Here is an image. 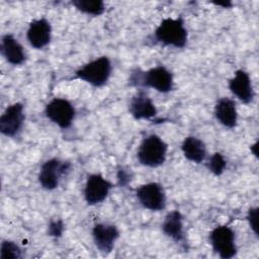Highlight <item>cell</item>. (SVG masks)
<instances>
[{
  "label": "cell",
  "mask_w": 259,
  "mask_h": 259,
  "mask_svg": "<svg viewBox=\"0 0 259 259\" xmlns=\"http://www.w3.org/2000/svg\"><path fill=\"white\" fill-rule=\"evenodd\" d=\"M131 85L144 86L155 89L161 93H168L173 90L174 81L172 73L164 66H157L146 72H133L130 78Z\"/></svg>",
  "instance_id": "6da1fadb"
},
{
  "label": "cell",
  "mask_w": 259,
  "mask_h": 259,
  "mask_svg": "<svg viewBox=\"0 0 259 259\" xmlns=\"http://www.w3.org/2000/svg\"><path fill=\"white\" fill-rule=\"evenodd\" d=\"M154 38L157 42L177 49L184 48L187 44L188 32L182 17L165 18L154 31Z\"/></svg>",
  "instance_id": "7a4b0ae2"
},
{
  "label": "cell",
  "mask_w": 259,
  "mask_h": 259,
  "mask_svg": "<svg viewBox=\"0 0 259 259\" xmlns=\"http://www.w3.org/2000/svg\"><path fill=\"white\" fill-rule=\"evenodd\" d=\"M167 151V144L159 136L152 134L141 142L137 152V158L142 165L156 168L164 164Z\"/></svg>",
  "instance_id": "3957f363"
},
{
  "label": "cell",
  "mask_w": 259,
  "mask_h": 259,
  "mask_svg": "<svg viewBox=\"0 0 259 259\" xmlns=\"http://www.w3.org/2000/svg\"><path fill=\"white\" fill-rule=\"evenodd\" d=\"M111 62L106 56L90 61L75 72V78L89 83L94 87L104 86L111 75Z\"/></svg>",
  "instance_id": "277c9868"
},
{
  "label": "cell",
  "mask_w": 259,
  "mask_h": 259,
  "mask_svg": "<svg viewBox=\"0 0 259 259\" xmlns=\"http://www.w3.org/2000/svg\"><path fill=\"white\" fill-rule=\"evenodd\" d=\"M71 164L58 158L47 160L40 167L38 172L39 185L46 190H54L59 186L63 176L69 172Z\"/></svg>",
  "instance_id": "5b68a950"
},
{
  "label": "cell",
  "mask_w": 259,
  "mask_h": 259,
  "mask_svg": "<svg viewBox=\"0 0 259 259\" xmlns=\"http://www.w3.org/2000/svg\"><path fill=\"white\" fill-rule=\"evenodd\" d=\"M212 250L223 259H231L237 254L235 233L228 226L215 227L209 234Z\"/></svg>",
  "instance_id": "8992f818"
},
{
  "label": "cell",
  "mask_w": 259,
  "mask_h": 259,
  "mask_svg": "<svg viewBox=\"0 0 259 259\" xmlns=\"http://www.w3.org/2000/svg\"><path fill=\"white\" fill-rule=\"evenodd\" d=\"M75 108L72 103L65 99L56 97L53 98L45 108L46 116L59 127L69 128L75 118Z\"/></svg>",
  "instance_id": "52a82bcc"
},
{
  "label": "cell",
  "mask_w": 259,
  "mask_h": 259,
  "mask_svg": "<svg viewBox=\"0 0 259 259\" xmlns=\"http://www.w3.org/2000/svg\"><path fill=\"white\" fill-rule=\"evenodd\" d=\"M141 205L152 211H159L166 206V194L163 186L158 182L141 185L136 191Z\"/></svg>",
  "instance_id": "ba28073f"
},
{
  "label": "cell",
  "mask_w": 259,
  "mask_h": 259,
  "mask_svg": "<svg viewBox=\"0 0 259 259\" xmlns=\"http://www.w3.org/2000/svg\"><path fill=\"white\" fill-rule=\"evenodd\" d=\"M25 119L24 107L20 102L9 105L0 116V133L8 138H13L21 131Z\"/></svg>",
  "instance_id": "9c48e42d"
},
{
  "label": "cell",
  "mask_w": 259,
  "mask_h": 259,
  "mask_svg": "<svg viewBox=\"0 0 259 259\" xmlns=\"http://www.w3.org/2000/svg\"><path fill=\"white\" fill-rule=\"evenodd\" d=\"M112 183L101 174H91L88 176L84 186V198L87 204L95 205L102 202L109 194Z\"/></svg>",
  "instance_id": "30bf717a"
},
{
  "label": "cell",
  "mask_w": 259,
  "mask_h": 259,
  "mask_svg": "<svg viewBox=\"0 0 259 259\" xmlns=\"http://www.w3.org/2000/svg\"><path fill=\"white\" fill-rule=\"evenodd\" d=\"M93 242L97 250L103 255L109 254L119 238V230L116 226L107 223H98L92 229Z\"/></svg>",
  "instance_id": "8fae6325"
},
{
  "label": "cell",
  "mask_w": 259,
  "mask_h": 259,
  "mask_svg": "<svg viewBox=\"0 0 259 259\" xmlns=\"http://www.w3.org/2000/svg\"><path fill=\"white\" fill-rule=\"evenodd\" d=\"M26 38L29 45L36 50L47 47L52 39V25L50 21L45 17L32 20L26 31Z\"/></svg>",
  "instance_id": "7c38bea8"
},
{
  "label": "cell",
  "mask_w": 259,
  "mask_h": 259,
  "mask_svg": "<svg viewBox=\"0 0 259 259\" xmlns=\"http://www.w3.org/2000/svg\"><path fill=\"white\" fill-rule=\"evenodd\" d=\"M230 91L243 103L249 104L254 99V90L249 74L244 70H237L229 81Z\"/></svg>",
  "instance_id": "4fadbf2b"
},
{
  "label": "cell",
  "mask_w": 259,
  "mask_h": 259,
  "mask_svg": "<svg viewBox=\"0 0 259 259\" xmlns=\"http://www.w3.org/2000/svg\"><path fill=\"white\" fill-rule=\"evenodd\" d=\"M0 51L4 59L13 66L21 65L26 60V54L21 44L12 34L2 35Z\"/></svg>",
  "instance_id": "5bb4252c"
},
{
  "label": "cell",
  "mask_w": 259,
  "mask_h": 259,
  "mask_svg": "<svg viewBox=\"0 0 259 259\" xmlns=\"http://www.w3.org/2000/svg\"><path fill=\"white\" fill-rule=\"evenodd\" d=\"M128 111L135 119H150L157 114L153 100L143 91L138 92L128 105Z\"/></svg>",
  "instance_id": "9a60e30c"
},
{
  "label": "cell",
  "mask_w": 259,
  "mask_h": 259,
  "mask_svg": "<svg viewBox=\"0 0 259 259\" xmlns=\"http://www.w3.org/2000/svg\"><path fill=\"white\" fill-rule=\"evenodd\" d=\"M214 115L218 121L228 128H234L238 122V112L236 102L229 98L219 99L214 105Z\"/></svg>",
  "instance_id": "2e32d148"
},
{
  "label": "cell",
  "mask_w": 259,
  "mask_h": 259,
  "mask_svg": "<svg viewBox=\"0 0 259 259\" xmlns=\"http://www.w3.org/2000/svg\"><path fill=\"white\" fill-rule=\"evenodd\" d=\"M162 231L167 237L177 243L184 241L183 217L179 210L174 209L167 213L162 224Z\"/></svg>",
  "instance_id": "e0dca14e"
},
{
  "label": "cell",
  "mask_w": 259,
  "mask_h": 259,
  "mask_svg": "<svg viewBox=\"0 0 259 259\" xmlns=\"http://www.w3.org/2000/svg\"><path fill=\"white\" fill-rule=\"evenodd\" d=\"M181 150L188 161L196 164L201 163L206 157V147L204 143L194 136L186 137L183 140Z\"/></svg>",
  "instance_id": "ac0fdd59"
},
{
  "label": "cell",
  "mask_w": 259,
  "mask_h": 259,
  "mask_svg": "<svg viewBox=\"0 0 259 259\" xmlns=\"http://www.w3.org/2000/svg\"><path fill=\"white\" fill-rule=\"evenodd\" d=\"M71 3L77 10L87 15L99 16L105 10L104 2L100 0H73Z\"/></svg>",
  "instance_id": "d6986e66"
},
{
  "label": "cell",
  "mask_w": 259,
  "mask_h": 259,
  "mask_svg": "<svg viewBox=\"0 0 259 259\" xmlns=\"http://www.w3.org/2000/svg\"><path fill=\"white\" fill-rule=\"evenodd\" d=\"M22 257V252L20 247L13 241L10 240H4L1 243V249H0V258L1 259H18Z\"/></svg>",
  "instance_id": "ffe728a7"
},
{
  "label": "cell",
  "mask_w": 259,
  "mask_h": 259,
  "mask_svg": "<svg viewBox=\"0 0 259 259\" xmlns=\"http://www.w3.org/2000/svg\"><path fill=\"white\" fill-rule=\"evenodd\" d=\"M208 170L215 176H220L223 174L227 167V161L221 153H214L210 157L207 163Z\"/></svg>",
  "instance_id": "44dd1931"
},
{
  "label": "cell",
  "mask_w": 259,
  "mask_h": 259,
  "mask_svg": "<svg viewBox=\"0 0 259 259\" xmlns=\"http://www.w3.org/2000/svg\"><path fill=\"white\" fill-rule=\"evenodd\" d=\"M64 232V224L62 220L51 221L48 227V234L54 238H60Z\"/></svg>",
  "instance_id": "7402d4cb"
},
{
  "label": "cell",
  "mask_w": 259,
  "mask_h": 259,
  "mask_svg": "<svg viewBox=\"0 0 259 259\" xmlns=\"http://www.w3.org/2000/svg\"><path fill=\"white\" fill-rule=\"evenodd\" d=\"M258 207H251L247 213V221L249 223V226L256 236H258Z\"/></svg>",
  "instance_id": "603a6c76"
},
{
  "label": "cell",
  "mask_w": 259,
  "mask_h": 259,
  "mask_svg": "<svg viewBox=\"0 0 259 259\" xmlns=\"http://www.w3.org/2000/svg\"><path fill=\"white\" fill-rule=\"evenodd\" d=\"M117 179L119 181V184L121 185H125L128 181H130V175L127 172H125L124 170H119L118 174H117Z\"/></svg>",
  "instance_id": "cb8c5ba5"
},
{
  "label": "cell",
  "mask_w": 259,
  "mask_h": 259,
  "mask_svg": "<svg viewBox=\"0 0 259 259\" xmlns=\"http://www.w3.org/2000/svg\"><path fill=\"white\" fill-rule=\"evenodd\" d=\"M211 3L217 5V6L224 7V8H230V7L233 6V3L231 1H213Z\"/></svg>",
  "instance_id": "d4e9b609"
},
{
  "label": "cell",
  "mask_w": 259,
  "mask_h": 259,
  "mask_svg": "<svg viewBox=\"0 0 259 259\" xmlns=\"http://www.w3.org/2000/svg\"><path fill=\"white\" fill-rule=\"evenodd\" d=\"M257 148H258V142L254 143L253 145H251L250 147V150L252 152V154L255 156V157H258V152H257Z\"/></svg>",
  "instance_id": "484cf974"
}]
</instances>
